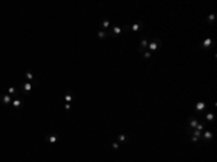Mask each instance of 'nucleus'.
<instances>
[{
    "instance_id": "nucleus-1",
    "label": "nucleus",
    "mask_w": 217,
    "mask_h": 162,
    "mask_svg": "<svg viewBox=\"0 0 217 162\" xmlns=\"http://www.w3.org/2000/svg\"><path fill=\"white\" fill-rule=\"evenodd\" d=\"M198 123H200L198 116H190V119H188V127L190 129H195Z\"/></svg>"
},
{
    "instance_id": "nucleus-2",
    "label": "nucleus",
    "mask_w": 217,
    "mask_h": 162,
    "mask_svg": "<svg viewBox=\"0 0 217 162\" xmlns=\"http://www.w3.org/2000/svg\"><path fill=\"white\" fill-rule=\"evenodd\" d=\"M159 45H161V40L156 39V40H154V42H149V44H148V49H149V52H154V51H156L159 48Z\"/></svg>"
},
{
    "instance_id": "nucleus-3",
    "label": "nucleus",
    "mask_w": 217,
    "mask_h": 162,
    "mask_svg": "<svg viewBox=\"0 0 217 162\" xmlns=\"http://www.w3.org/2000/svg\"><path fill=\"white\" fill-rule=\"evenodd\" d=\"M33 84H35V83H31V81H26V83H23V84H22V91L25 93V94L31 93V90H32V87H33Z\"/></svg>"
},
{
    "instance_id": "nucleus-4",
    "label": "nucleus",
    "mask_w": 217,
    "mask_h": 162,
    "mask_svg": "<svg viewBox=\"0 0 217 162\" xmlns=\"http://www.w3.org/2000/svg\"><path fill=\"white\" fill-rule=\"evenodd\" d=\"M206 107H207V104L204 103V101H198V103H197V104L194 106V110L197 112V114H200V113L203 112V110H204Z\"/></svg>"
},
{
    "instance_id": "nucleus-5",
    "label": "nucleus",
    "mask_w": 217,
    "mask_h": 162,
    "mask_svg": "<svg viewBox=\"0 0 217 162\" xmlns=\"http://www.w3.org/2000/svg\"><path fill=\"white\" fill-rule=\"evenodd\" d=\"M142 29H143V23H142L141 20H139V22H135L132 25V32H133V33H136V32L142 31Z\"/></svg>"
},
{
    "instance_id": "nucleus-6",
    "label": "nucleus",
    "mask_w": 217,
    "mask_h": 162,
    "mask_svg": "<svg viewBox=\"0 0 217 162\" xmlns=\"http://www.w3.org/2000/svg\"><path fill=\"white\" fill-rule=\"evenodd\" d=\"M211 45H213V39L211 38H206L204 42H203V45H201V48H203V49H208V48H211Z\"/></svg>"
},
{
    "instance_id": "nucleus-7",
    "label": "nucleus",
    "mask_w": 217,
    "mask_h": 162,
    "mask_svg": "<svg viewBox=\"0 0 217 162\" xmlns=\"http://www.w3.org/2000/svg\"><path fill=\"white\" fill-rule=\"evenodd\" d=\"M2 103L6 104V106H7V104H12V96H9L7 93H6V94H2Z\"/></svg>"
},
{
    "instance_id": "nucleus-8",
    "label": "nucleus",
    "mask_w": 217,
    "mask_h": 162,
    "mask_svg": "<svg viewBox=\"0 0 217 162\" xmlns=\"http://www.w3.org/2000/svg\"><path fill=\"white\" fill-rule=\"evenodd\" d=\"M201 138H204L206 142H210L213 139V132L211 130H206L204 133H201Z\"/></svg>"
},
{
    "instance_id": "nucleus-9",
    "label": "nucleus",
    "mask_w": 217,
    "mask_h": 162,
    "mask_svg": "<svg viewBox=\"0 0 217 162\" xmlns=\"http://www.w3.org/2000/svg\"><path fill=\"white\" fill-rule=\"evenodd\" d=\"M148 44H149V42H148V39H142V40H141V45H139V48H137V49H139V52H145V49L148 48Z\"/></svg>"
},
{
    "instance_id": "nucleus-10",
    "label": "nucleus",
    "mask_w": 217,
    "mask_h": 162,
    "mask_svg": "<svg viewBox=\"0 0 217 162\" xmlns=\"http://www.w3.org/2000/svg\"><path fill=\"white\" fill-rule=\"evenodd\" d=\"M122 31H123V29H122L120 26H114L113 28V31H111V36H119L120 33H122Z\"/></svg>"
},
{
    "instance_id": "nucleus-11",
    "label": "nucleus",
    "mask_w": 217,
    "mask_h": 162,
    "mask_svg": "<svg viewBox=\"0 0 217 162\" xmlns=\"http://www.w3.org/2000/svg\"><path fill=\"white\" fill-rule=\"evenodd\" d=\"M46 142H49V143H57V142H58V136H55V135L46 136Z\"/></svg>"
},
{
    "instance_id": "nucleus-12",
    "label": "nucleus",
    "mask_w": 217,
    "mask_h": 162,
    "mask_svg": "<svg viewBox=\"0 0 217 162\" xmlns=\"http://www.w3.org/2000/svg\"><path fill=\"white\" fill-rule=\"evenodd\" d=\"M12 106H13V107H20V106H22V100L20 99H15V100H12Z\"/></svg>"
},
{
    "instance_id": "nucleus-13",
    "label": "nucleus",
    "mask_w": 217,
    "mask_h": 162,
    "mask_svg": "<svg viewBox=\"0 0 217 162\" xmlns=\"http://www.w3.org/2000/svg\"><path fill=\"white\" fill-rule=\"evenodd\" d=\"M206 20H207V22L210 23V25H213V23H214V20H216V16H214V15H208Z\"/></svg>"
},
{
    "instance_id": "nucleus-14",
    "label": "nucleus",
    "mask_w": 217,
    "mask_h": 162,
    "mask_svg": "<svg viewBox=\"0 0 217 162\" xmlns=\"http://www.w3.org/2000/svg\"><path fill=\"white\" fill-rule=\"evenodd\" d=\"M25 75H26V78H28L29 81H31V83H35V77L32 75V74H31L29 71H26V72H25Z\"/></svg>"
},
{
    "instance_id": "nucleus-15",
    "label": "nucleus",
    "mask_w": 217,
    "mask_h": 162,
    "mask_svg": "<svg viewBox=\"0 0 217 162\" xmlns=\"http://www.w3.org/2000/svg\"><path fill=\"white\" fill-rule=\"evenodd\" d=\"M214 120V114L213 113H206V122H213Z\"/></svg>"
},
{
    "instance_id": "nucleus-16",
    "label": "nucleus",
    "mask_w": 217,
    "mask_h": 162,
    "mask_svg": "<svg viewBox=\"0 0 217 162\" xmlns=\"http://www.w3.org/2000/svg\"><path fill=\"white\" fill-rule=\"evenodd\" d=\"M126 140H127V136H126V135H123V133L117 136V142H126Z\"/></svg>"
},
{
    "instance_id": "nucleus-17",
    "label": "nucleus",
    "mask_w": 217,
    "mask_h": 162,
    "mask_svg": "<svg viewBox=\"0 0 217 162\" xmlns=\"http://www.w3.org/2000/svg\"><path fill=\"white\" fill-rule=\"evenodd\" d=\"M195 129H197V130H200V132H203L204 129H206V123H201V122H200L198 125H197V127H195Z\"/></svg>"
},
{
    "instance_id": "nucleus-18",
    "label": "nucleus",
    "mask_w": 217,
    "mask_h": 162,
    "mask_svg": "<svg viewBox=\"0 0 217 162\" xmlns=\"http://www.w3.org/2000/svg\"><path fill=\"white\" fill-rule=\"evenodd\" d=\"M97 36L100 38V39H104V38L107 36V32H106V31H100V32L97 33Z\"/></svg>"
},
{
    "instance_id": "nucleus-19",
    "label": "nucleus",
    "mask_w": 217,
    "mask_h": 162,
    "mask_svg": "<svg viewBox=\"0 0 217 162\" xmlns=\"http://www.w3.org/2000/svg\"><path fill=\"white\" fill-rule=\"evenodd\" d=\"M143 58H145V59H151V58H152V52H149V51H145V52H143Z\"/></svg>"
},
{
    "instance_id": "nucleus-20",
    "label": "nucleus",
    "mask_w": 217,
    "mask_h": 162,
    "mask_svg": "<svg viewBox=\"0 0 217 162\" xmlns=\"http://www.w3.org/2000/svg\"><path fill=\"white\" fill-rule=\"evenodd\" d=\"M7 94H9V96L16 94V88H15V87H9V88H7Z\"/></svg>"
},
{
    "instance_id": "nucleus-21",
    "label": "nucleus",
    "mask_w": 217,
    "mask_h": 162,
    "mask_svg": "<svg viewBox=\"0 0 217 162\" xmlns=\"http://www.w3.org/2000/svg\"><path fill=\"white\" fill-rule=\"evenodd\" d=\"M65 101L67 103H71V101H72V94H71V93H67L65 94Z\"/></svg>"
},
{
    "instance_id": "nucleus-22",
    "label": "nucleus",
    "mask_w": 217,
    "mask_h": 162,
    "mask_svg": "<svg viewBox=\"0 0 217 162\" xmlns=\"http://www.w3.org/2000/svg\"><path fill=\"white\" fill-rule=\"evenodd\" d=\"M101 26L104 28V29H107V28L110 26V22H109L107 19H104V20H103V22H101Z\"/></svg>"
},
{
    "instance_id": "nucleus-23",
    "label": "nucleus",
    "mask_w": 217,
    "mask_h": 162,
    "mask_svg": "<svg viewBox=\"0 0 217 162\" xmlns=\"http://www.w3.org/2000/svg\"><path fill=\"white\" fill-rule=\"evenodd\" d=\"M111 146H113V149H119V148H120V145H119V142H117V140H116V142H113V145H111Z\"/></svg>"
},
{
    "instance_id": "nucleus-24",
    "label": "nucleus",
    "mask_w": 217,
    "mask_h": 162,
    "mask_svg": "<svg viewBox=\"0 0 217 162\" xmlns=\"http://www.w3.org/2000/svg\"><path fill=\"white\" fill-rule=\"evenodd\" d=\"M64 107H65V110H70V109H71V103H65Z\"/></svg>"
}]
</instances>
